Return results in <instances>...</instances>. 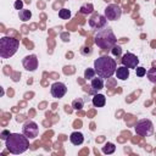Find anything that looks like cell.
I'll return each instance as SVG.
<instances>
[{"label": "cell", "mask_w": 156, "mask_h": 156, "mask_svg": "<svg viewBox=\"0 0 156 156\" xmlns=\"http://www.w3.org/2000/svg\"><path fill=\"white\" fill-rule=\"evenodd\" d=\"M94 69L99 77L110 78L116 73V69H117L116 60L108 55L100 56L94 61Z\"/></svg>", "instance_id": "6da1fadb"}, {"label": "cell", "mask_w": 156, "mask_h": 156, "mask_svg": "<svg viewBox=\"0 0 156 156\" xmlns=\"http://www.w3.org/2000/svg\"><path fill=\"white\" fill-rule=\"evenodd\" d=\"M121 63L123 66H126L127 68H129V69L130 68L135 69L139 65V58L136 57V55H134L132 52H126L121 58Z\"/></svg>", "instance_id": "9c48e42d"}, {"label": "cell", "mask_w": 156, "mask_h": 156, "mask_svg": "<svg viewBox=\"0 0 156 156\" xmlns=\"http://www.w3.org/2000/svg\"><path fill=\"white\" fill-rule=\"evenodd\" d=\"M89 26L93 28V29H102L104 27L107 26V20L104 15H100L98 12H94L91 15V17L89 18Z\"/></svg>", "instance_id": "ba28073f"}, {"label": "cell", "mask_w": 156, "mask_h": 156, "mask_svg": "<svg viewBox=\"0 0 156 156\" xmlns=\"http://www.w3.org/2000/svg\"><path fill=\"white\" fill-rule=\"evenodd\" d=\"M69 140H71V143L73 145H80L84 141V135L80 132H73L69 135Z\"/></svg>", "instance_id": "9a60e30c"}, {"label": "cell", "mask_w": 156, "mask_h": 156, "mask_svg": "<svg viewBox=\"0 0 156 156\" xmlns=\"http://www.w3.org/2000/svg\"><path fill=\"white\" fill-rule=\"evenodd\" d=\"M94 41L95 44L102 49V50H111L116 43H117V38L113 33V30L111 29L110 26L104 27L102 29H99L94 37Z\"/></svg>", "instance_id": "3957f363"}, {"label": "cell", "mask_w": 156, "mask_h": 156, "mask_svg": "<svg viewBox=\"0 0 156 156\" xmlns=\"http://www.w3.org/2000/svg\"><path fill=\"white\" fill-rule=\"evenodd\" d=\"M135 74H136L138 77H144V76H146V68H144V67H136V68H135Z\"/></svg>", "instance_id": "cb8c5ba5"}, {"label": "cell", "mask_w": 156, "mask_h": 156, "mask_svg": "<svg viewBox=\"0 0 156 156\" xmlns=\"http://www.w3.org/2000/svg\"><path fill=\"white\" fill-rule=\"evenodd\" d=\"M95 74H96V72H95V69L94 68H87L85 71H84V78L88 80V79H93L94 77H95Z\"/></svg>", "instance_id": "7402d4cb"}, {"label": "cell", "mask_w": 156, "mask_h": 156, "mask_svg": "<svg viewBox=\"0 0 156 156\" xmlns=\"http://www.w3.org/2000/svg\"><path fill=\"white\" fill-rule=\"evenodd\" d=\"M50 93L54 98L56 99H61L66 95L67 93V87L66 84H63L62 82H55L54 84H51L50 87Z\"/></svg>", "instance_id": "30bf717a"}, {"label": "cell", "mask_w": 156, "mask_h": 156, "mask_svg": "<svg viewBox=\"0 0 156 156\" xmlns=\"http://www.w3.org/2000/svg\"><path fill=\"white\" fill-rule=\"evenodd\" d=\"M110 51H111V54H112L113 56H117V57H118V56L122 54V48H121L119 45H117V44H116V45H115Z\"/></svg>", "instance_id": "603a6c76"}, {"label": "cell", "mask_w": 156, "mask_h": 156, "mask_svg": "<svg viewBox=\"0 0 156 156\" xmlns=\"http://www.w3.org/2000/svg\"><path fill=\"white\" fill-rule=\"evenodd\" d=\"M13 6H15V9H16V10H18V11H20V10H22V9H23V1H22V0H16V1H15V4H13Z\"/></svg>", "instance_id": "d4e9b609"}, {"label": "cell", "mask_w": 156, "mask_h": 156, "mask_svg": "<svg viewBox=\"0 0 156 156\" xmlns=\"http://www.w3.org/2000/svg\"><path fill=\"white\" fill-rule=\"evenodd\" d=\"M22 133L28 139H35L39 135V127L34 121H26L22 127Z\"/></svg>", "instance_id": "52a82bcc"}, {"label": "cell", "mask_w": 156, "mask_h": 156, "mask_svg": "<svg viewBox=\"0 0 156 156\" xmlns=\"http://www.w3.org/2000/svg\"><path fill=\"white\" fill-rule=\"evenodd\" d=\"M90 87L94 91H98V90H101L104 88V78L101 77H94L93 79H90Z\"/></svg>", "instance_id": "4fadbf2b"}, {"label": "cell", "mask_w": 156, "mask_h": 156, "mask_svg": "<svg viewBox=\"0 0 156 156\" xmlns=\"http://www.w3.org/2000/svg\"><path fill=\"white\" fill-rule=\"evenodd\" d=\"M72 107L74 108V110H82L83 107H84V99L83 98H78V99H74L73 101H72Z\"/></svg>", "instance_id": "ffe728a7"}, {"label": "cell", "mask_w": 156, "mask_h": 156, "mask_svg": "<svg viewBox=\"0 0 156 156\" xmlns=\"http://www.w3.org/2000/svg\"><path fill=\"white\" fill-rule=\"evenodd\" d=\"M79 12H80L82 15H90V13H94V6H93V4L88 2V4L82 5L80 9H79Z\"/></svg>", "instance_id": "e0dca14e"}, {"label": "cell", "mask_w": 156, "mask_h": 156, "mask_svg": "<svg viewBox=\"0 0 156 156\" xmlns=\"http://www.w3.org/2000/svg\"><path fill=\"white\" fill-rule=\"evenodd\" d=\"M22 65H23L24 69H27L29 72H34L38 68V57H37V55H34V54L27 55L26 57H23Z\"/></svg>", "instance_id": "8fae6325"}, {"label": "cell", "mask_w": 156, "mask_h": 156, "mask_svg": "<svg viewBox=\"0 0 156 156\" xmlns=\"http://www.w3.org/2000/svg\"><path fill=\"white\" fill-rule=\"evenodd\" d=\"M18 17H20V20H21V21L27 22V21H29V20L32 18V12H30V10L22 9V10H20V11H18Z\"/></svg>", "instance_id": "2e32d148"}, {"label": "cell", "mask_w": 156, "mask_h": 156, "mask_svg": "<svg viewBox=\"0 0 156 156\" xmlns=\"http://www.w3.org/2000/svg\"><path fill=\"white\" fill-rule=\"evenodd\" d=\"M5 146L6 150L10 151L13 155H20L23 154L24 151L28 150L29 147V139L22 133H11L9 138L5 140Z\"/></svg>", "instance_id": "7a4b0ae2"}, {"label": "cell", "mask_w": 156, "mask_h": 156, "mask_svg": "<svg viewBox=\"0 0 156 156\" xmlns=\"http://www.w3.org/2000/svg\"><path fill=\"white\" fill-rule=\"evenodd\" d=\"M102 152L104 154H107V155H111V154H113L115 152V150H116V146H115V144L113 143H106L104 146H102Z\"/></svg>", "instance_id": "ac0fdd59"}, {"label": "cell", "mask_w": 156, "mask_h": 156, "mask_svg": "<svg viewBox=\"0 0 156 156\" xmlns=\"http://www.w3.org/2000/svg\"><path fill=\"white\" fill-rule=\"evenodd\" d=\"M91 102H93V105L95 107H102L106 104V98L102 94H95L93 96V99H91Z\"/></svg>", "instance_id": "5bb4252c"}, {"label": "cell", "mask_w": 156, "mask_h": 156, "mask_svg": "<svg viewBox=\"0 0 156 156\" xmlns=\"http://www.w3.org/2000/svg\"><path fill=\"white\" fill-rule=\"evenodd\" d=\"M104 16L107 21H118L122 16V9L117 4H110L104 10Z\"/></svg>", "instance_id": "8992f818"}, {"label": "cell", "mask_w": 156, "mask_h": 156, "mask_svg": "<svg viewBox=\"0 0 156 156\" xmlns=\"http://www.w3.org/2000/svg\"><path fill=\"white\" fill-rule=\"evenodd\" d=\"M146 77L147 79L152 83V84H156V68L152 67V68H149L146 71Z\"/></svg>", "instance_id": "d6986e66"}, {"label": "cell", "mask_w": 156, "mask_h": 156, "mask_svg": "<svg viewBox=\"0 0 156 156\" xmlns=\"http://www.w3.org/2000/svg\"><path fill=\"white\" fill-rule=\"evenodd\" d=\"M134 130L140 136H150L154 134V123L147 118L139 119L134 127Z\"/></svg>", "instance_id": "5b68a950"}, {"label": "cell", "mask_w": 156, "mask_h": 156, "mask_svg": "<svg viewBox=\"0 0 156 156\" xmlns=\"http://www.w3.org/2000/svg\"><path fill=\"white\" fill-rule=\"evenodd\" d=\"M58 17L60 18H62V20H68L69 17H71V11L68 10V9H61L60 11H58Z\"/></svg>", "instance_id": "44dd1931"}, {"label": "cell", "mask_w": 156, "mask_h": 156, "mask_svg": "<svg viewBox=\"0 0 156 156\" xmlns=\"http://www.w3.org/2000/svg\"><path fill=\"white\" fill-rule=\"evenodd\" d=\"M11 133H10V130H7V129H4L1 133H0V138L2 139V140H6L7 138H9V135H10Z\"/></svg>", "instance_id": "484cf974"}, {"label": "cell", "mask_w": 156, "mask_h": 156, "mask_svg": "<svg viewBox=\"0 0 156 156\" xmlns=\"http://www.w3.org/2000/svg\"><path fill=\"white\" fill-rule=\"evenodd\" d=\"M20 48V40L13 37H2L0 39V57L10 58Z\"/></svg>", "instance_id": "277c9868"}, {"label": "cell", "mask_w": 156, "mask_h": 156, "mask_svg": "<svg viewBox=\"0 0 156 156\" xmlns=\"http://www.w3.org/2000/svg\"><path fill=\"white\" fill-rule=\"evenodd\" d=\"M116 77L121 80H127L129 78V68H127L126 66H119L116 69Z\"/></svg>", "instance_id": "7c38bea8"}]
</instances>
